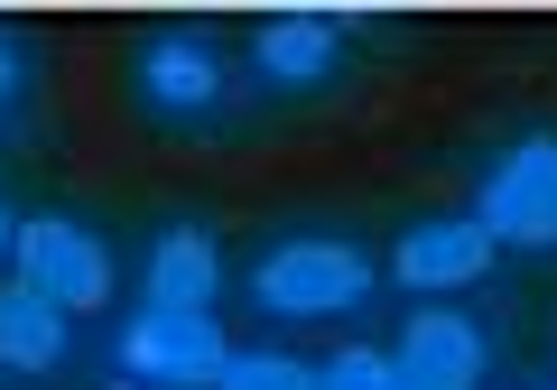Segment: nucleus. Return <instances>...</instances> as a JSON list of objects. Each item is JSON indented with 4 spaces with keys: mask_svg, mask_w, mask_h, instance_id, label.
Segmentation results:
<instances>
[{
    "mask_svg": "<svg viewBox=\"0 0 557 390\" xmlns=\"http://www.w3.org/2000/svg\"><path fill=\"white\" fill-rule=\"evenodd\" d=\"M139 94L159 102L168 121H196L205 102L223 94V65L205 38H186V28H168V38H149V57H139Z\"/></svg>",
    "mask_w": 557,
    "mask_h": 390,
    "instance_id": "423d86ee",
    "label": "nucleus"
},
{
    "mask_svg": "<svg viewBox=\"0 0 557 390\" xmlns=\"http://www.w3.org/2000/svg\"><path fill=\"white\" fill-rule=\"evenodd\" d=\"M0 363H10V371L65 363V307H57V297H38L28 279H20V289H0Z\"/></svg>",
    "mask_w": 557,
    "mask_h": 390,
    "instance_id": "9d476101",
    "label": "nucleus"
},
{
    "mask_svg": "<svg viewBox=\"0 0 557 390\" xmlns=\"http://www.w3.org/2000/svg\"><path fill=\"white\" fill-rule=\"evenodd\" d=\"M20 252V215H10V205H0V260Z\"/></svg>",
    "mask_w": 557,
    "mask_h": 390,
    "instance_id": "4468645a",
    "label": "nucleus"
},
{
    "mask_svg": "<svg viewBox=\"0 0 557 390\" xmlns=\"http://www.w3.org/2000/svg\"><path fill=\"white\" fill-rule=\"evenodd\" d=\"M10 260H20L28 289L57 297L65 316H84V307H102V297H112V260H102V242L84 233V223H65V215H28Z\"/></svg>",
    "mask_w": 557,
    "mask_h": 390,
    "instance_id": "20e7f679",
    "label": "nucleus"
},
{
    "mask_svg": "<svg viewBox=\"0 0 557 390\" xmlns=\"http://www.w3.org/2000/svg\"><path fill=\"white\" fill-rule=\"evenodd\" d=\"M121 363L131 381H159V390H205L223 381V326L214 316H186V307H149L139 326H121Z\"/></svg>",
    "mask_w": 557,
    "mask_h": 390,
    "instance_id": "7ed1b4c3",
    "label": "nucleus"
},
{
    "mask_svg": "<svg viewBox=\"0 0 557 390\" xmlns=\"http://www.w3.org/2000/svg\"><path fill=\"white\" fill-rule=\"evenodd\" d=\"M391 270L409 279V289H465V279L493 270V233H483L474 215L465 223H418V233L391 252Z\"/></svg>",
    "mask_w": 557,
    "mask_h": 390,
    "instance_id": "0eeeda50",
    "label": "nucleus"
},
{
    "mask_svg": "<svg viewBox=\"0 0 557 390\" xmlns=\"http://www.w3.org/2000/svg\"><path fill=\"white\" fill-rule=\"evenodd\" d=\"M335 57H344V28L325 10H288V20L260 28V75L270 84H325Z\"/></svg>",
    "mask_w": 557,
    "mask_h": 390,
    "instance_id": "1a4fd4ad",
    "label": "nucleus"
},
{
    "mask_svg": "<svg viewBox=\"0 0 557 390\" xmlns=\"http://www.w3.org/2000/svg\"><path fill=\"white\" fill-rule=\"evenodd\" d=\"M391 371H399V390H474V381H483V334H474V316L428 307L409 334H399Z\"/></svg>",
    "mask_w": 557,
    "mask_h": 390,
    "instance_id": "39448f33",
    "label": "nucleus"
},
{
    "mask_svg": "<svg viewBox=\"0 0 557 390\" xmlns=\"http://www.w3.org/2000/svg\"><path fill=\"white\" fill-rule=\"evenodd\" d=\"M214 289H223L214 242H205L196 223H168V233L149 242V307H186V316H205V307H214Z\"/></svg>",
    "mask_w": 557,
    "mask_h": 390,
    "instance_id": "6e6552de",
    "label": "nucleus"
},
{
    "mask_svg": "<svg viewBox=\"0 0 557 390\" xmlns=\"http://www.w3.org/2000/svg\"><path fill=\"white\" fill-rule=\"evenodd\" d=\"M214 390H317V371H307L298 353H233Z\"/></svg>",
    "mask_w": 557,
    "mask_h": 390,
    "instance_id": "9b49d317",
    "label": "nucleus"
},
{
    "mask_svg": "<svg viewBox=\"0 0 557 390\" xmlns=\"http://www.w3.org/2000/svg\"><path fill=\"white\" fill-rule=\"evenodd\" d=\"M251 297L278 316H354L372 297V260L354 242H278L251 270Z\"/></svg>",
    "mask_w": 557,
    "mask_h": 390,
    "instance_id": "f257e3e1",
    "label": "nucleus"
},
{
    "mask_svg": "<svg viewBox=\"0 0 557 390\" xmlns=\"http://www.w3.org/2000/svg\"><path fill=\"white\" fill-rule=\"evenodd\" d=\"M474 223L493 242H520V252H548V242H557V139L548 131H530L493 176H483Z\"/></svg>",
    "mask_w": 557,
    "mask_h": 390,
    "instance_id": "f03ea898",
    "label": "nucleus"
},
{
    "mask_svg": "<svg viewBox=\"0 0 557 390\" xmlns=\"http://www.w3.org/2000/svg\"><path fill=\"white\" fill-rule=\"evenodd\" d=\"M20 94H28V47L10 38V28H0V112H10Z\"/></svg>",
    "mask_w": 557,
    "mask_h": 390,
    "instance_id": "ddd939ff",
    "label": "nucleus"
},
{
    "mask_svg": "<svg viewBox=\"0 0 557 390\" xmlns=\"http://www.w3.org/2000/svg\"><path fill=\"white\" fill-rule=\"evenodd\" d=\"M317 390H399V371H391V353H335L317 371Z\"/></svg>",
    "mask_w": 557,
    "mask_h": 390,
    "instance_id": "f8f14e48",
    "label": "nucleus"
}]
</instances>
